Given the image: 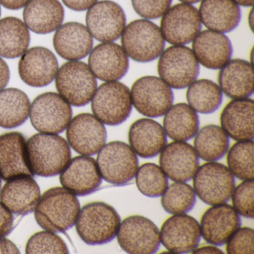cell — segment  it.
<instances>
[{"label":"cell","mask_w":254,"mask_h":254,"mask_svg":"<svg viewBox=\"0 0 254 254\" xmlns=\"http://www.w3.org/2000/svg\"><path fill=\"white\" fill-rule=\"evenodd\" d=\"M26 156L34 175L52 177L62 173L71 158L67 142L51 133H38L26 142Z\"/></svg>","instance_id":"cell-1"},{"label":"cell","mask_w":254,"mask_h":254,"mask_svg":"<svg viewBox=\"0 0 254 254\" xmlns=\"http://www.w3.org/2000/svg\"><path fill=\"white\" fill-rule=\"evenodd\" d=\"M35 210V219L43 229L64 233L76 223L79 200L66 189L55 187L43 194Z\"/></svg>","instance_id":"cell-2"},{"label":"cell","mask_w":254,"mask_h":254,"mask_svg":"<svg viewBox=\"0 0 254 254\" xmlns=\"http://www.w3.org/2000/svg\"><path fill=\"white\" fill-rule=\"evenodd\" d=\"M120 223L121 218L113 206L94 202L85 205L80 211L76 230L87 245H104L116 237Z\"/></svg>","instance_id":"cell-3"},{"label":"cell","mask_w":254,"mask_h":254,"mask_svg":"<svg viewBox=\"0 0 254 254\" xmlns=\"http://www.w3.org/2000/svg\"><path fill=\"white\" fill-rule=\"evenodd\" d=\"M121 36L123 50L135 62H153L164 51L165 39L161 30L146 19L129 23Z\"/></svg>","instance_id":"cell-4"},{"label":"cell","mask_w":254,"mask_h":254,"mask_svg":"<svg viewBox=\"0 0 254 254\" xmlns=\"http://www.w3.org/2000/svg\"><path fill=\"white\" fill-rule=\"evenodd\" d=\"M56 78L59 94L73 106L87 105L97 89L96 76L88 65L78 61L64 64L58 71Z\"/></svg>","instance_id":"cell-5"},{"label":"cell","mask_w":254,"mask_h":254,"mask_svg":"<svg viewBox=\"0 0 254 254\" xmlns=\"http://www.w3.org/2000/svg\"><path fill=\"white\" fill-rule=\"evenodd\" d=\"M130 91L118 81H108L96 89L92 99V111L103 124L120 126L130 117L132 111Z\"/></svg>","instance_id":"cell-6"},{"label":"cell","mask_w":254,"mask_h":254,"mask_svg":"<svg viewBox=\"0 0 254 254\" xmlns=\"http://www.w3.org/2000/svg\"><path fill=\"white\" fill-rule=\"evenodd\" d=\"M96 163L102 178L117 186L131 181L139 168L136 153L127 144L120 141L104 145L99 151Z\"/></svg>","instance_id":"cell-7"},{"label":"cell","mask_w":254,"mask_h":254,"mask_svg":"<svg viewBox=\"0 0 254 254\" xmlns=\"http://www.w3.org/2000/svg\"><path fill=\"white\" fill-rule=\"evenodd\" d=\"M157 70L171 88L181 90L196 81L200 64L192 50L185 46H172L160 55Z\"/></svg>","instance_id":"cell-8"},{"label":"cell","mask_w":254,"mask_h":254,"mask_svg":"<svg viewBox=\"0 0 254 254\" xmlns=\"http://www.w3.org/2000/svg\"><path fill=\"white\" fill-rule=\"evenodd\" d=\"M193 186L199 198L206 204H222L232 197L235 189L234 176L224 165L209 162L198 167Z\"/></svg>","instance_id":"cell-9"},{"label":"cell","mask_w":254,"mask_h":254,"mask_svg":"<svg viewBox=\"0 0 254 254\" xmlns=\"http://www.w3.org/2000/svg\"><path fill=\"white\" fill-rule=\"evenodd\" d=\"M31 123L38 131L57 134L67 127L72 120L70 105L56 93L40 95L30 107Z\"/></svg>","instance_id":"cell-10"},{"label":"cell","mask_w":254,"mask_h":254,"mask_svg":"<svg viewBox=\"0 0 254 254\" xmlns=\"http://www.w3.org/2000/svg\"><path fill=\"white\" fill-rule=\"evenodd\" d=\"M132 105L142 115L157 118L172 106V88L158 77L144 76L135 81L130 90Z\"/></svg>","instance_id":"cell-11"},{"label":"cell","mask_w":254,"mask_h":254,"mask_svg":"<svg viewBox=\"0 0 254 254\" xmlns=\"http://www.w3.org/2000/svg\"><path fill=\"white\" fill-rule=\"evenodd\" d=\"M117 235L119 245L128 254H152L160 248V230L153 221L141 215L126 218Z\"/></svg>","instance_id":"cell-12"},{"label":"cell","mask_w":254,"mask_h":254,"mask_svg":"<svg viewBox=\"0 0 254 254\" xmlns=\"http://www.w3.org/2000/svg\"><path fill=\"white\" fill-rule=\"evenodd\" d=\"M162 17L160 30L165 41L173 46L192 42L201 30L199 11L190 4H177Z\"/></svg>","instance_id":"cell-13"},{"label":"cell","mask_w":254,"mask_h":254,"mask_svg":"<svg viewBox=\"0 0 254 254\" xmlns=\"http://www.w3.org/2000/svg\"><path fill=\"white\" fill-rule=\"evenodd\" d=\"M86 23L95 39L101 42H112L121 37L126 26V16L117 2L102 0L89 8Z\"/></svg>","instance_id":"cell-14"},{"label":"cell","mask_w":254,"mask_h":254,"mask_svg":"<svg viewBox=\"0 0 254 254\" xmlns=\"http://www.w3.org/2000/svg\"><path fill=\"white\" fill-rule=\"evenodd\" d=\"M66 138L74 151L85 156L99 152L105 145L107 130L102 122L90 114L74 117L67 126Z\"/></svg>","instance_id":"cell-15"},{"label":"cell","mask_w":254,"mask_h":254,"mask_svg":"<svg viewBox=\"0 0 254 254\" xmlns=\"http://www.w3.org/2000/svg\"><path fill=\"white\" fill-rule=\"evenodd\" d=\"M160 242L173 254L192 252L200 243L201 233L195 218L178 214L168 218L160 232Z\"/></svg>","instance_id":"cell-16"},{"label":"cell","mask_w":254,"mask_h":254,"mask_svg":"<svg viewBox=\"0 0 254 254\" xmlns=\"http://www.w3.org/2000/svg\"><path fill=\"white\" fill-rule=\"evenodd\" d=\"M19 75L23 82L34 87L49 85L56 78L59 63L55 55L44 47H33L21 56Z\"/></svg>","instance_id":"cell-17"},{"label":"cell","mask_w":254,"mask_h":254,"mask_svg":"<svg viewBox=\"0 0 254 254\" xmlns=\"http://www.w3.org/2000/svg\"><path fill=\"white\" fill-rule=\"evenodd\" d=\"M89 67L96 78L106 81H117L127 74L128 56L123 47L114 43L99 44L90 52Z\"/></svg>","instance_id":"cell-18"},{"label":"cell","mask_w":254,"mask_h":254,"mask_svg":"<svg viewBox=\"0 0 254 254\" xmlns=\"http://www.w3.org/2000/svg\"><path fill=\"white\" fill-rule=\"evenodd\" d=\"M240 226V216L233 206L227 203L214 205L202 216L200 233L208 243L222 246Z\"/></svg>","instance_id":"cell-19"},{"label":"cell","mask_w":254,"mask_h":254,"mask_svg":"<svg viewBox=\"0 0 254 254\" xmlns=\"http://www.w3.org/2000/svg\"><path fill=\"white\" fill-rule=\"evenodd\" d=\"M160 164L172 181L187 182L195 175L199 167V157L191 145L176 141L168 144L162 150Z\"/></svg>","instance_id":"cell-20"},{"label":"cell","mask_w":254,"mask_h":254,"mask_svg":"<svg viewBox=\"0 0 254 254\" xmlns=\"http://www.w3.org/2000/svg\"><path fill=\"white\" fill-rule=\"evenodd\" d=\"M102 180L97 163L88 156H79L69 160L60 176L64 188L78 196L94 192L100 187Z\"/></svg>","instance_id":"cell-21"},{"label":"cell","mask_w":254,"mask_h":254,"mask_svg":"<svg viewBox=\"0 0 254 254\" xmlns=\"http://www.w3.org/2000/svg\"><path fill=\"white\" fill-rule=\"evenodd\" d=\"M21 176H34L26 156V142L18 132L0 136V178L9 181Z\"/></svg>","instance_id":"cell-22"},{"label":"cell","mask_w":254,"mask_h":254,"mask_svg":"<svg viewBox=\"0 0 254 254\" xmlns=\"http://www.w3.org/2000/svg\"><path fill=\"white\" fill-rule=\"evenodd\" d=\"M192 52L202 66L207 69H218L230 62L233 46L224 34L206 30L200 32L194 38Z\"/></svg>","instance_id":"cell-23"},{"label":"cell","mask_w":254,"mask_h":254,"mask_svg":"<svg viewBox=\"0 0 254 254\" xmlns=\"http://www.w3.org/2000/svg\"><path fill=\"white\" fill-rule=\"evenodd\" d=\"M41 198V190L31 176L9 180L0 193L2 204L16 215H25L35 210Z\"/></svg>","instance_id":"cell-24"},{"label":"cell","mask_w":254,"mask_h":254,"mask_svg":"<svg viewBox=\"0 0 254 254\" xmlns=\"http://www.w3.org/2000/svg\"><path fill=\"white\" fill-rule=\"evenodd\" d=\"M53 45L61 57L66 60L78 61L88 56L93 50V37L84 25L71 22L57 29Z\"/></svg>","instance_id":"cell-25"},{"label":"cell","mask_w":254,"mask_h":254,"mask_svg":"<svg viewBox=\"0 0 254 254\" xmlns=\"http://www.w3.org/2000/svg\"><path fill=\"white\" fill-rule=\"evenodd\" d=\"M254 102L252 99H234L223 110L221 127L232 139L236 141L254 139Z\"/></svg>","instance_id":"cell-26"},{"label":"cell","mask_w":254,"mask_h":254,"mask_svg":"<svg viewBox=\"0 0 254 254\" xmlns=\"http://www.w3.org/2000/svg\"><path fill=\"white\" fill-rule=\"evenodd\" d=\"M130 147L142 158L158 155L167 143L164 128L157 122L141 119L130 126L128 133Z\"/></svg>","instance_id":"cell-27"},{"label":"cell","mask_w":254,"mask_h":254,"mask_svg":"<svg viewBox=\"0 0 254 254\" xmlns=\"http://www.w3.org/2000/svg\"><path fill=\"white\" fill-rule=\"evenodd\" d=\"M254 71L249 62L230 60L221 69L218 82L221 91L233 99H248L254 93Z\"/></svg>","instance_id":"cell-28"},{"label":"cell","mask_w":254,"mask_h":254,"mask_svg":"<svg viewBox=\"0 0 254 254\" xmlns=\"http://www.w3.org/2000/svg\"><path fill=\"white\" fill-rule=\"evenodd\" d=\"M64 18V9L59 0H30L23 11L28 29L41 35L57 30Z\"/></svg>","instance_id":"cell-29"},{"label":"cell","mask_w":254,"mask_h":254,"mask_svg":"<svg viewBox=\"0 0 254 254\" xmlns=\"http://www.w3.org/2000/svg\"><path fill=\"white\" fill-rule=\"evenodd\" d=\"M201 23L209 30L228 33L241 21V9L233 0H201L199 10Z\"/></svg>","instance_id":"cell-30"},{"label":"cell","mask_w":254,"mask_h":254,"mask_svg":"<svg viewBox=\"0 0 254 254\" xmlns=\"http://www.w3.org/2000/svg\"><path fill=\"white\" fill-rule=\"evenodd\" d=\"M197 112L187 104L179 103L171 107L165 114L163 128L166 135L175 141L192 139L199 129Z\"/></svg>","instance_id":"cell-31"},{"label":"cell","mask_w":254,"mask_h":254,"mask_svg":"<svg viewBox=\"0 0 254 254\" xmlns=\"http://www.w3.org/2000/svg\"><path fill=\"white\" fill-rule=\"evenodd\" d=\"M29 44V29L20 19L8 17L0 20V57H20Z\"/></svg>","instance_id":"cell-32"},{"label":"cell","mask_w":254,"mask_h":254,"mask_svg":"<svg viewBox=\"0 0 254 254\" xmlns=\"http://www.w3.org/2000/svg\"><path fill=\"white\" fill-rule=\"evenodd\" d=\"M29 112L30 101L24 92L16 88L0 91V127L14 128L21 126Z\"/></svg>","instance_id":"cell-33"},{"label":"cell","mask_w":254,"mask_h":254,"mask_svg":"<svg viewBox=\"0 0 254 254\" xmlns=\"http://www.w3.org/2000/svg\"><path fill=\"white\" fill-rule=\"evenodd\" d=\"M195 136L194 150L202 160L215 162L227 154L230 139L222 127L213 125L205 126Z\"/></svg>","instance_id":"cell-34"},{"label":"cell","mask_w":254,"mask_h":254,"mask_svg":"<svg viewBox=\"0 0 254 254\" xmlns=\"http://www.w3.org/2000/svg\"><path fill=\"white\" fill-rule=\"evenodd\" d=\"M189 105L196 112L210 114L216 111L223 100V93L218 84L208 79L194 81L187 92Z\"/></svg>","instance_id":"cell-35"},{"label":"cell","mask_w":254,"mask_h":254,"mask_svg":"<svg viewBox=\"0 0 254 254\" xmlns=\"http://www.w3.org/2000/svg\"><path fill=\"white\" fill-rule=\"evenodd\" d=\"M195 202V191L184 182L174 183L168 186L161 199L163 209L172 215L190 212Z\"/></svg>","instance_id":"cell-36"},{"label":"cell","mask_w":254,"mask_h":254,"mask_svg":"<svg viewBox=\"0 0 254 254\" xmlns=\"http://www.w3.org/2000/svg\"><path fill=\"white\" fill-rule=\"evenodd\" d=\"M254 141H239L230 148L227 164L231 173L242 181L254 180Z\"/></svg>","instance_id":"cell-37"},{"label":"cell","mask_w":254,"mask_h":254,"mask_svg":"<svg viewBox=\"0 0 254 254\" xmlns=\"http://www.w3.org/2000/svg\"><path fill=\"white\" fill-rule=\"evenodd\" d=\"M135 176L138 190L147 197H160L169 186L166 174L154 163L142 165L138 168Z\"/></svg>","instance_id":"cell-38"},{"label":"cell","mask_w":254,"mask_h":254,"mask_svg":"<svg viewBox=\"0 0 254 254\" xmlns=\"http://www.w3.org/2000/svg\"><path fill=\"white\" fill-rule=\"evenodd\" d=\"M26 254H69L64 241L50 231L39 232L29 239L26 248Z\"/></svg>","instance_id":"cell-39"},{"label":"cell","mask_w":254,"mask_h":254,"mask_svg":"<svg viewBox=\"0 0 254 254\" xmlns=\"http://www.w3.org/2000/svg\"><path fill=\"white\" fill-rule=\"evenodd\" d=\"M254 180L244 181L232 194L233 208L242 216L254 218Z\"/></svg>","instance_id":"cell-40"},{"label":"cell","mask_w":254,"mask_h":254,"mask_svg":"<svg viewBox=\"0 0 254 254\" xmlns=\"http://www.w3.org/2000/svg\"><path fill=\"white\" fill-rule=\"evenodd\" d=\"M254 230L239 227L227 241V252L230 254H254Z\"/></svg>","instance_id":"cell-41"},{"label":"cell","mask_w":254,"mask_h":254,"mask_svg":"<svg viewBox=\"0 0 254 254\" xmlns=\"http://www.w3.org/2000/svg\"><path fill=\"white\" fill-rule=\"evenodd\" d=\"M136 14L146 20L161 17L170 8L172 0H131Z\"/></svg>","instance_id":"cell-42"},{"label":"cell","mask_w":254,"mask_h":254,"mask_svg":"<svg viewBox=\"0 0 254 254\" xmlns=\"http://www.w3.org/2000/svg\"><path fill=\"white\" fill-rule=\"evenodd\" d=\"M14 224V217L10 211L0 203V238H3L11 233Z\"/></svg>","instance_id":"cell-43"},{"label":"cell","mask_w":254,"mask_h":254,"mask_svg":"<svg viewBox=\"0 0 254 254\" xmlns=\"http://www.w3.org/2000/svg\"><path fill=\"white\" fill-rule=\"evenodd\" d=\"M67 8L76 11L88 10L98 0H62Z\"/></svg>","instance_id":"cell-44"},{"label":"cell","mask_w":254,"mask_h":254,"mask_svg":"<svg viewBox=\"0 0 254 254\" xmlns=\"http://www.w3.org/2000/svg\"><path fill=\"white\" fill-rule=\"evenodd\" d=\"M9 79V68L5 61L0 57V91L6 87Z\"/></svg>","instance_id":"cell-45"},{"label":"cell","mask_w":254,"mask_h":254,"mask_svg":"<svg viewBox=\"0 0 254 254\" xmlns=\"http://www.w3.org/2000/svg\"><path fill=\"white\" fill-rule=\"evenodd\" d=\"M0 254H20L17 247L11 241L0 238Z\"/></svg>","instance_id":"cell-46"},{"label":"cell","mask_w":254,"mask_h":254,"mask_svg":"<svg viewBox=\"0 0 254 254\" xmlns=\"http://www.w3.org/2000/svg\"><path fill=\"white\" fill-rule=\"evenodd\" d=\"M30 0H0V4L10 10H18L29 3Z\"/></svg>","instance_id":"cell-47"},{"label":"cell","mask_w":254,"mask_h":254,"mask_svg":"<svg viewBox=\"0 0 254 254\" xmlns=\"http://www.w3.org/2000/svg\"><path fill=\"white\" fill-rule=\"evenodd\" d=\"M193 254H223L222 251L213 246H205L194 249Z\"/></svg>","instance_id":"cell-48"},{"label":"cell","mask_w":254,"mask_h":254,"mask_svg":"<svg viewBox=\"0 0 254 254\" xmlns=\"http://www.w3.org/2000/svg\"><path fill=\"white\" fill-rule=\"evenodd\" d=\"M236 4L244 7H251L254 5V0H233Z\"/></svg>","instance_id":"cell-49"},{"label":"cell","mask_w":254,"mask_h":254,"mask_svg":"<svg viewBox=\"0 0 254 254\" xmlns=\"http://www.w3.org/2000/svg\"><path fill=\"white\" fill-rule=\"evenodd\" d=\"M248 23H249L251 30L253 31V29H254V11H253V9H251L249 17H248Z\"/></svg>","instance_id":"cell-50"},{"label":"cell","mask_w":254,"mask_h":254,"mask_svg":"<svg viewBox=\"0 0 254 254\" xmlns=\"http://www.w3.org/2000/svg\"><path fill=\"white\" fill-rule=\"evenodd\" d=\"M181 2H184V3L186 4H194L197 3V2H200L201 0H179Z\"/></svg>","instance_id":"cell-51"},{"label":"cell","mask_w":254,"mask_h":254,"mask_svg":"<svg viewBox=\"0 0 254 254\" xmlns=\"http://www.w3.org/2000/svg\"><path fill=\"white\" fill-rule=\"evenodd\" d=\"M1 184H2V182H1V178H0V188H1Z\"/></svg>","instance_id":"cell-52"},{"label":"cell","mask_w":254,"mask_h":254,"mask_svg":"<svg viewBox=\"0 0 254 254\" xmlns=\"http://www.w3.org/2000/svg\"><path fill=\"white\" fill-rule=\"evenodd\" d=\"M0 16H1V8H0Z\"/></svg>","instance_id":"cell-53"}]
</instances>
